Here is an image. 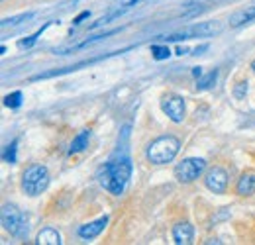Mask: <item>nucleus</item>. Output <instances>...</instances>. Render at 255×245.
<instances>
[{
    "label": "nucleus",
    "mask_w": 255,
    "mask_h": 245,
    "mask_svg": "<svg viewBox=\"0 0 255 245\" xmlns=\"http://www.w3.org/2000/svg\"><path fill=\"white\" fill-rule=\"evenodd\" d=\"M98 183L104 190H108L112 196H120L124 194V190L129 184L131 179V163L128 157L120 159H112L108 163H104L96 175Z\"/></svg>",
    "instance_id": "f257e3e1"
},
{
    "label": "nucleus",
    "mask_w": 255,
    "mask_h": 245,
    "mask_svg": "<svg viewBox=\"0 0 255 245\" xmlns=\"http://www.w3.org/2000/svg\"><path fill=\"white\" fill-rule=\"evenodd\" d=\"M179 149H181V139L167 133V135L153 139L147 145L145 159L151 165H167V163H173V159L179 155Z\"/></svg>",
    "instance_id": "f03ea898"
},
{
    "label": "nucleus",
    "mask_w": 255,
    "mask_h": 245,
    "mask_svg": "<svg viewBox=\"0 0 255 245\" xmlns=\"http://www.w3.org/2000/svg\"><path fill=\"white\" fill-rule=\"evenodd\" d=\"M0 220H2V228H4L10 236H14V238H18V240H24V238L28 236V230H30V226H28V216L24 214L18 206H14V204H4V206H2V212H0Z\"/></svg>",
    "instance_id": "7ed1b4c3"
},
{
    "label": "nucleus",
    "mask_w": 255,
    "mask_h": 245,
    "mask_svg": "<svg viewBox=\"0 0 255 245\" xmlns=\"http://www.w3.org/2000/svg\"><path fill=\"white\" fill-rule=\"evenodd\" d=\"M49 186V171L47 167L35 163L30 165L24 173H22V190L28 196H39L41 192H45Z\"/></svg>",
    "instance_id": "20e7f679"
},
{
    "label": "nucleus",
    "mask_w": 255,
    "mask_h": 245,
    "mask_svg": "<svg viewBox=\"0 0 255 245\" xmlns=\"http://www.w3.org/2000/svg\"><path fill=\"white\" fill-rule=\"evenodd\" d=\"M204 171H206V161L202 157H187L175 167V179L179 183L189 184L200 179Z\"/></svg>",
    "instance_id": "39448f33"
},
{
    "label": "nucleus",
    "mask_w": 255,
    "mask_h": 245,
    "mask_svg": "<svg viewBox=\"0 0 255 245\" xmlns=\"http://www.w3.org/2000/svg\"><path fill=\"white\" fill-rule=\"evenodd\" d=\"M161 110L163 114L175 123H181L187 116V106H185V98L181 94L175 92H167L161 98Z\"/></svg>",
    "instance_id": "423d86ee"
},
{
    "label": "nucleus",
    "mask_w": 255,
    "mask_h": 245,
    "mask_svg": "<svg viewBox=\"0 0 255 245\" xmlns=\"http://www.w3.org/2000/svg\"><path fill=\"white\" fill-rule=\"evenodd\" d=\"M220 31V26L218 24H212V22H202V24H196L189 30H181L177 33H171V35H163L161 39L165 41H181V39H191V37H210L214 33Z\"/></svg>",
    "instance_id": "0eeeda50"
},
{
    "label": "nucleus",
    "mask_w": 255,
    "mask_h": 245,
    "mask_svg": "<svg viewBox=\"0 0 255 245\" xmlns=\"http://www.w3.org/2000/svg\"><path fill=\"white\" fill-rule=\"evenodd\" d=\"M228 173L222 167H212L204 175V186L214 194H226L228 190Z\"/></svg>",
    "instance_id": "6e6552de"
},
{
    "label": "nucleus",
    "mask_w": 255,
    "mask_h": 245,
    "mask_svg": "<svg viewBox=\"0 0 255 245\" xmlns=\"http://www.w3.org/2000/svg\"><path fill=\"white\" fill-rule=\"evenodd\" d=\"M106 226H108V216H102V218H98L95 222H89L85 226H79L77 234H79L81 240H95V238H98L104 232Z\"/></svg>",
    "instance_id": "1a4fd4ad"
},
{
    "label": "nucleus",
    "mask_w": 255,
    "mask_h": 245,
    "mask_svg": "<svg viewBox=\"0 0 255 245\" xmlns=\"http://www.w3.org/2000/svg\"><path fill=\"white\" fill-rule=\"evenodd\" d=\"M234 190H236V194L242 196V198H248V196L255 194V171H252V169L244 171V173L240 175V179H238Z\"/></svg>",
    "instance_id": "9d476101"
},
{
    "label": "nucleus",
    "mask_w": 255,
    "mask_h": 245,
    "mask_svg": "<svg viewBox=\"0 0 255 245\" xmlns=\"http://www.w3.org/2000/svg\"><path fill=\"white\" fill-rule=\"evenodd\" d=\"M194 238V228L189 222H179L173 226V242L177 245H191Z\"/></svg>",
    "instance_id": "9b49d317"
},
{
    "label": "nucleus",
    "mask_w": 255,
    "mask_h": 245,
    "mask_svg": "<svg viewBox=\"0 0 255 245\" xmlns=\"http://www.w3.org/2000/svg\"><path fill=\"white\" fill-rule=\"evenodd\" d=\"M35 244L37 245H61V236H59V232L55 230V228H43L39 234H37V238H35Z\"/></svg>",
    "instance_id": "f8f14e48"
},
{
    "label": "nucleus",
    "mask_w": 255,
    "mask_h": 245,
    "mask_svg": "<svg viewBox=\"0 0 255 245\" xmlns=\"http://www.w3.org/2000/svg\"><path fill=\"white\" fill-rule=\"evenodd\" d=\"M89 139H91V129H83L75 135V139L71 141V147H69V153H81L87 145H89Z\"/></svg>",
    "instance_id": "ddd939ff"
},
{
    "label": "nucleus",
    "mask_w": 255,
    "mask_h": 245,
    "mask_svg": "<svg viewBox=\"0 0 255 245\" xmlns=\"http://www.w3.org/2000/svg\"><path fill=\"white\" fill-rule=\"evenodd\" d=\"M252 20H255V6L254 8H248V10H242V12H238V14H234V16L230 18V26L238 28V26H244V24H248V22H252Z\"/></svg>",
    "instance_id": "4468645a"
},
{
    "label": "nucleus",
    "mask_w": 255,
    "mask_h": 245,
    "mask_svg": "<svg viewBox=\"0 0 255 245\" xmlns=\"http://www.w3.org/2000/svg\"><path fill=\"white\" fill-rule=\"evenodd\" d=\"M216 79H218V71L214 69V71H210V73H206V75L198 77L196 89H198V91H208V89H212V87L216 85Z\"/></svg>",
    "instance_id": "2eb2a0df"
},
{
    "label": "nucleus",
    "mask_w": 255,
    "mask_h": 245,
    "mask_svg": "<svg viewBox=\"0 0 255 245\" xmlns=\"http://www.w3.org/2000/svg\"><path fill=\"white\" fill-rule=\"evenodd\" d=\"M49 26H51V22H47V24H43V26H41V28H39V30H37V31H33L32 35H30V37H28V39H22V41H20V47H32L33 43H35V41H37V37H39V35H41V33H43V31L47 30V28H49Z\"/></svg>",
    "instance_id": "dca6fc26"
},
{
    "label": "nucleus",
    "mask_w": 255,
    "mask_h": 245,
    "mask_svg": "<svg viewBox=\"0 0 255 245\" xmlns=\"http://www.w3.org/2000/svg\"><path fill=\"white\" fill-rule=\"evenodd\" d=\"M151 53H153V59L155 61H163V59H167L169 55H171V51H169V47L167 45H151Z\"/></svg>",
    "instance_id": "f3484780"
},
{
    "label": "nucleus",
    "mask_w": 255,
    "mask_h": 245,
    "mask_svg": "<svg viewBox=\"0 0 255 245\" xmlns=\"http://www.w3.org/2000/svg\"><path fill=\"white\" fill-rule=\"evenodd\" d=\"M4 104H6L8 108H18V106L22 104V92L16 91V92H12V94H6V96H4Z\"/></svg>",
    "instance_id": "a211bd4d"
},
{
    "label": "nucleus",
    "mask_w": 255,
    "mask_h": 245,
    "mask_svg": "<svg viewBox=\"0 0 255 245\" xmlns=\"http://www.w3.org/2000/svg\"><path fill=\"white\" fill-rule=\"evenodd\" d=\"M246 94H248V81H240V83L234 87V96H236L238 100H242Z\"/></svg>",
    "instance_id": "6ab92c4d"
},
{
    "label": "nucleus",
    "mask_w": 255,
    "mask_h": 245,
    "mask_svg": "<svg viewBox=\"0 0 255 245\" xmlns=\"http://www.w3.org/2000/svg\"><path fill=\"white\" fill-rule=\"evenodd\" d=\"M16 145H18V141H12L8 145V149H6V153H4V159L8 163H16Z\"/></svg>",
    "instance_id": "aec40b11"
},
{
    "label": "nucleus",
    "mask_w": 255,
    "mask_h": 245,
    "mask_svg": "<svg viewBox=\"0 0 255 245\" xmlns=\"http://www.w3.org/2000/svg\"><path fill=\"white\" fill-rule=\"evenodd\" d=\"M85 18H89V12H83V14H79V16L73 20V24H75V26H79V24H81Z\"/></svg>",
    "instance_id": "412c9836"
},
{
    "label": "nucleus",
    "mask_w": 255,
    "mask_h": 245,
    "mask_svg": "<svg viewBox=\"0 0 255 245\" xmlns=\"http://www.w3.org/2000/svg\"><path fill=\"white\" fill-rule=\"evenodd\" d=\"M206 49H208V43H204V45L196 47V49H194V55H200V51H206Z\"/></svg>",
    "instance_id": "4be33fe9"
},
{
    "label": "nucleus",
    "mask_w": 255,
    "mask_h": 245,
    "mask_svg": "<svg viewBox=\"0 0 255 245\" xmlns=\"http://www.w3.org/2000/svg\"><path fill=\"white\" fill-rule=\"evenodd\" d=\"M192 75H194L196 79H198V77H202V69H200V67H194V69H192Z\"/></svg>",
    "instance_id": "5701e85b"
},
{
    "label": "nucleus",
    "mask_w": 255,
    "mask_h": 245,
    "mask_svg": "<svg viewBox=\"0 0 255 245\" xmlns=\"http://www.w3.org/2000/svg\"><path fill=\"white\" fill-rule=\"evenodd\" d=\"M250 67H252V71H254V73H255V59H254V61H252V65H250Z\"/></svg>",
    "instance_id": "b1692460"
}]
</instances>
